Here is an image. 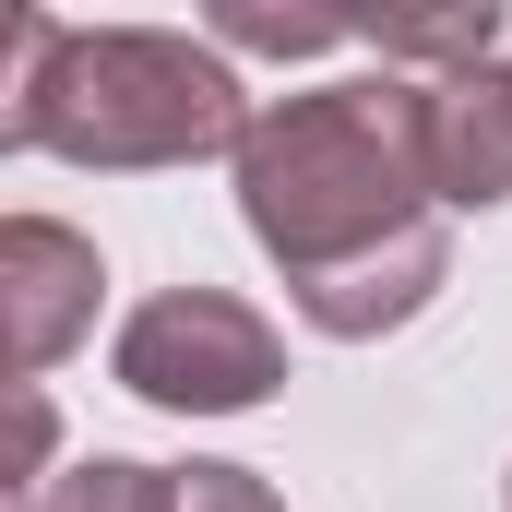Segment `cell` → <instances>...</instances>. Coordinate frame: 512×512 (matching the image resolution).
Listing matches in <instances>:
<instances>
[{
	"label": "cell",
	"instance_id": "obj_1",
	"mask_svg": "<svg viewBox=\"0 0 512 512\" xmlns=\"http://www.w3.org/2000/svg\"><path fill=\"white\" fill-rule=\"evenodd\" d=\"M429 203L441 191H429V143H417V84L405 72L274 96L251 120V143H239V215L286 262V298L405 251L417 227H441Z\"/></svg>",
	"mask_w": 512,
	"mask_h": 512
},
{
	"label": "cell",
	"instance_id": "obj_7",
	"mask_svg": "<svg viewBox=\"0 0 512 512\" xmlns=\"http://www.w3.org/2000/svg\"><path fill=\"white\" fill-rule=\"evenodd\" d=\"M24 512H179V477L167 465H131V453H96V465L48 477Z\"/></svg>",
	"mask_w": 512,
	"mask_h": 512
},
{
	"label": "cell",
	"instance_id": "obj_2",
	"mask_svg": "<svg viewBox=\"0 0 512 512\" xmlns=\"http://www.w3.org/2000/svg\"><path fill=\"white\" fill-rule=\"evenodd\" d=\"M0 143L12 155H60V167H191V155H239L251 108L227 48L167 36V24H60V12H12V84H0Z\"/></svg>",
	"mask_w": 512,
	"mask_h": 512
},
{
	"label": "cell",
	"instance_id": "obj_10",
	"mask_svg": "<svg viewBox=\"0 0 512 512\" xmlns=\"http://www.w3.org/2000/svg\"><path fill=\"white\" fill-rule=\"evenodd\" d=\"M36 465H48V393H36V382H12V489H24V501L48 489Z\"/></svg>",
	"mask_w": 512,
	"mask_h": 512
},
{
	"label": "cell",
	"instance_id": "obj_3",
	"mask_svg": "<svg viewBox=\"0 0 512 512\" xmlns=\"http://www.w3.org/2000/svg\"><path fill=\"white\" fill-rule=\"evenodd\" d=\"M108 370H120V393L167 405V417H239V405H262L286 382V334L227 286H167V298H143L120 322Z\"/></svg>",
	"mask_w": 512,
	"mask_h": 512
},
{
	"label": "cell",
	"instance_id": "obj_8",
	"mask_svg": "<svg viewBox=\"0 0 512 512\" xmlns=\"http://www.w3.org/2000/svg\"><path fill=\"white\" fill-rule=\"evenodd\" d=\"M358 12H274V0H215V48H262V60H322L346 48Z\"/></svg>",
	"mask_w": 512,
	"mask_h": 512
},
{
	"label": "cell",
	"instance_id": "obj_5",
	"mask_svg": "<svg viewBox=\"0 0 512 512\" xmlns=\"http://www.w3.org/2000/svg\"><path fill=\"white\" fill-rule=\"evenodd\" d=\"M417 143H429V191L441 203H465V215L512 203V60L417 84Z\"/></svg>",
	"mask_w": 512,
	"mask_h": 512
},
{
	"label": "cell",
	"instance_id": "obj_4",
	"mask_svg": "<svg viewBox=\"0 0 512 512\" xmlns=\"http://www.w3.org/2000/svg\"><path fill=\"white\" fill-rule=\"evenodd\" d=\"M96 286H108L96 239H72L60 215H12L0 227V370L12 382L60 370L84 346V322H96Z\"/></svg>",
	"mask_w": 512,
	"mask_h": 512
},
{
	"label": "cell",
	"instance_id": "obj_6",
	"mask_svg": "<svg viewBox=\"0 0 512 512\" xmlns=\"http://www.w3.org/2000/svg\"><path fill=\"white\" fill-rule=\"evenodd\" d=\"M441 274H453V239H441V227H417L405 251L358 262V274H334V286H298V310H310V334H334V346H370V334L417 322V310L441 298Z\"/></svg>",
	"mask_w": 512,
	"mask_h": 512
},
{
	"label": "cell",
	"instance_id": "obj_9",
	"mask_svg": "<svg viewBox=\"0 0 512 512\" xmlns=\"http://www.w3.org/2000/svg\"><path fill=\"white\" fill-rule=\"evenodd\" d=\"M179 512H286L251 465H179Z\"/></svg>",
	"mask_w": 512,
	"mask_h": 512
}]
</instances>
